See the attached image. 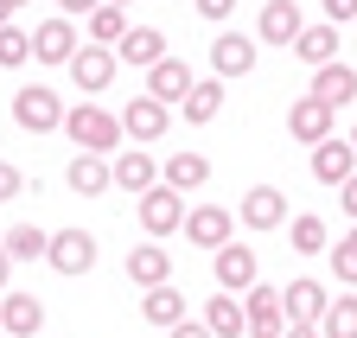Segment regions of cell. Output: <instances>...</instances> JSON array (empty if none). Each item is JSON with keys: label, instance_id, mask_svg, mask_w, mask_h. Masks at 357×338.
<instances>
[{"label": "cell", "instance_id": "cell-2", "mask_svg": "<svg viewBox=\"0 0 357 338\" xmlns=\"http://www.w3.org/2000/svg\"><path fill=\"white\" fill-rule=\"evenodd\" d=\"M13 128H26V135H52V128H64V102H58V90L26 83V90L13 96Z\"/></svg>", "mask_w": 357, "mask_h": 338}, {"label": "cell", "instance_id": "cell-14", "mask_svg": "<svg viewBox=\"0 0 357 338\" xmlns=\"http://www.w3.org/2000/svg\"><path fill=\"white\" fill-rule=\"evenodd\" d=\"M306 96H319V102H332V109L357 102V70H351L344 58H332V64H312V90H306Z\"/></svg>", "mask_w": 357, "mask_h": 338}, {"label": "cell", "instance_id": "cell-5", "mask_svg": "<svg viewBox=\"0 0 357 338\" xmlns=\"http://www.w3.org/2000/svg\"><path fill=\"white\" fill-rule=\"evenodd\" d=\"M211 275H217V287L249 293V287L261 281V262H255V249H249V243H223V249H211Z\"/></svg>", "mask_w": 357, "mask_h": 338}, {"label": "cell", "instance_id": "cell-24", "mask_svg": "<svg viewBox=\"0 0 357 338\" xmlns=\"http://www.w3.org/2000/svg\"><path fill=\"white\" fill-rule=\"evenodd\" d=\"M141 319H147V325H160V332H172L178 319H185V293H178L172 281H160V287H141Z\"/></svg>", "mask_w": 357, "mask_h": 338}, {"label": "cell", "instance_id": "cell-22", "mask_svg": "<svg viewBox=\"0 0 357 338\" xmlns=\"http://www.w3.org/2000/svg\"><path fill=\"white\" fill-rule=\"evenodd\" d=\"M185 236L198 249H223V243H230V204H198V210H185Z\"/></svg>", "mask_w": 357, "mask_h": 338}, {"label": "cell", "instance_id": "cell-17", "mask_svg": "<svg viewBox=\"0 0 357 338\" xmlns=\"http://www.w3.org/2000/svg\"><path fill=\"white\" fill-rule=\"evenodd\" d=\"M255 70V38H243V32H223L217 45H211V77H249Z\"/></svg>", "mask_w": 357, "mask_h": 338}, {"label": "cell", "instance_id": "cell-25", "mask_svg": "<svg viewBox=\"0 0 357 338\" xmlns=\"http://www.w3.org/2000/svg\"><path fill=\"white\" fill-rule=\"evenodd\" d=\"M326 281H312V275H294L287 287H281V307H287V319H319L326 313Z\"/></svg>", "mask_w": 357, "mask_h": 338}, {"label": "cell", "instance_id": "cell-7", "mask_svg": "<svg viewBox=\"0 0 357 338\" xmlns=\"http://www.w3.org/2000/svg\"><path fill=\"white\" fill-rule=\"evenodd\" d=\"M45 262H52L58 275H89L96 268V236L89 230H58L52 249H45Z\"/></svg>", "mask_w": 357, "mask_h": 338}, {"label": "cell", "instance_id": "cell-11", "mask_svg": "<svg viewBox=\"0 0 357 338\" xmlns=\"http://www.w3.org/2000/svg\"><path fill=\"white\" fill-rule=\"evenodd\" d=\"M198 83V70L185 64V58H160V64H147V96H160V102H185V90Z\"/></svg>", "mask_w": 357, "mask_h": 338}, {"label": "cell", "instance_id": "cell-21", "mask_svg": "<svg viewBox=\"0 0 357 338\" xmlns=\"http://www.w3.org/2000/svg\"><path fill=\"white\" fill-rule=\"evenodd\" d=\"M64 179H70V192H83V198H102L115 179H109V153H70V166H64Z\"/></svg>", "mask_w": 357, "mask_h": 338}, {"label": "cell", "instance_id": "cell-30", "mask_svg": "<svg viewBox=\"0 0 357 338\" xmlns=\"http://www.w3.org/2000/svg\"><path fill=\"white\" fill-rule=\"evenodd\" d=\"M319 332H326V338H357V293H338V300H326Z\"/></svg>", "mask_w": 357, "mask_h": 338}, {"label": "cell", "instance_id": "cell-18", "mask_svg": "<svg viewBox=\"0 0 357 338\" xmlns=\"http://www.w3.org/2000/svg\"><path fill=\"white\" fill-rule=\"evenodd\" d=\"M45 325V300H32V293H0V332L7 338H38Z\"/></svg>", "mask_w": 357, "mask_h": 338}, {"label": "cell", "instance_id": "cell-13", "mask_svg": "<svg viewBox=\"0 0 357 338\" xmlns=\"http://www.w3.org/2000/svg\"><path fill=\"white\" fill-rule=\"evenodd\" d=\"M204 325H211V338H249V313H243V293L217 287L211 300H204Z\"/></svg>", "mask_w": 357, "mask_h": 338}, {"label": "cell", "instance_id": "cell-19", "mask_svg": "<svg viewBox=\"0 0 357 338\" xmlns=\"http://www.w3.org/2000/svg\"><path fill=\"white\" fill-rule=\"evenodd\" d=\"M115 58L134 64V70L160 64V58H166V32H160V26H128V32H121V45H115Z\"/></svg>", "mask_w": 357, "mask_h": 338}, {"label": "cell", "instance_id": "cell-34", "mask_svg": "<svg viewBox=\"0 0 357 338\" xmlns=\"http://www.w3.org/2000/svg\"><path fill=\"white\" fill-rule=\"evenodd\" d=\"M332 281L357 287V224H351V236H344V243H332Z\"/></svg>", "mask_w": 357, "mask_h": 338}, {"label": "cell", "instance_id": "cell-31", "mask_svg": "<svg viewBox=\"0 0 357 338\" xmlns=\"http://www.w3.org/2000/svg\"><path fill=\"white\" fill-rule=\"evenodd\" d=\"M89 20V38L96 45H121V32H128V7H115V0H102L96 13H83Z\"/></svg>", "mask_w": 357, "mask_h": 338}, {"label": "cell", "instance_id": "cell-9", "mask_svg": "<svg viewBox=\"0 0 357 338\" xmlns=\"http://www.w3.org/2000/svg\"><path fill=\"white\" fill-rule=\"evenodd\" d=\"M236 217H243L249 230H281V224H287V192H281V185H249L243 204H236Z\"/></svg>", "mask_w": 357, "mask_h": 338}, {"label": "cell", "instance_id": "cell-6", "mask_svg": "<svg viewBox=\"0 0 357 338\" xmlns=\"http://www.w3.org/2000/svg\"><path fill=\"white\" fill-rule=\"evenodd\" d=\"M243 313H249V338H281L287 332V307H281V287L255 281L243 293Z\"/></svg>", "mask_w": 357, "mask_h": 338}, {"label": "cell", "instance_id": "cell-33", "mask_svg": "<svg viewBox=\"0 0 357 338\" xmlns=\"http://www.w3.org/2000/svg\"><path fill=\"white\" fill-rule=\"evenodd\" d=\"M26 58H32V32H20V26L7 20V26H0V64H7V70H20Z\"/></svg>", "mask_w": 357, "mask_h": 338}, {"label": "cell", "instance_id": "cell-3", "mask_svg": "<svg viewBox=\"0 0 357 338\" xmlns=\"http://www.w3.org/2000/svg\"><path fill=\"white\" fill-rule=\"evenodd\" d=\"M178 224H185V192H178V185H147L141 192V230L147 236H172Z\"/></svg>", "mask_w": 357, "mask_h": 338}, {"label": "cell", "instance_id": "cell-39", "mask_svg": "<svg viewBox=\"0 0 357 338\" xmlns=\"http://www.w3.org/2000/svg\"><path fill=\"white\" fill-rule=\"evenodd\" d=\"M338 204H344V217H351V224H357V173H351V179H344V185H338Z\"/></svg>", "mask_w": 357, "mask_h": 338}, {"label": "cell", "instance_id": "cell-16", "mask_svg": "<svg viewBox=\"0 0 357 338\" xmlns=\"http://www.w3.org/2000/svg\"><path fill=\"white\" fill-rule=\"evenodd\" d=\"M109 179H115L121 192L141 198L147 185H160V160H153V153H121V147H115V153H109Z\"/></svg>", "mask_w": 357, "mask_h": 338}, {"label": "cell", "instance_id": "cell-23", "mask_svg": "<svg viewBox=\"0 0 357 338\" xmlns=\"http://www.w3.org/2000/svg\"><path fill=\"white\" fill-rule=\"evenodd\" d=\"M128 281H134V287H160V281H172V256L160 249V236H147L141 249H128Z\"/></svg>", "mask_w": 357, "mask_h": 338}, {"label": "cell", "instance_id": "cell-32", "mask_svg": "<svg viewBox=\"0 0 357 338\" xmlns=\"http://www.w3.org/2000/svg\"><path fill=\"white\" fill-rule=\"evenodd\" d=\"M287 243H294V256H326V224L319 217H287Z\"/></svg>", "mask_w": 357, "mask_h": 338}, {"label": "cell", "instance_id": "cell-37", "mask_svg": "<svg viewBox=\"0 0 357 338\" xmlns=\"http://www.w3.org/2000/svg\"><path fill=\"white\" fill-rule=\"evenodd\" d=\"M326 20H332V26H344V20H357V0H326Z\"/></svg>", "mask_w": 357, "mask_h": 338}, {"label": "cell", "instance_id": "cell-4", "mask_svg": "<svg viewBox=\"0 0 357 338\" xmlns=\"http://www.w3.org/2000/svg\"><path fill=\"white\" fill-rule=\"evenodd\" d=\"M64 70L77 77V90L102 96L109 83H115V70H121V58H115V45H96V38H89V45H77V58H70Z\"/></svg>", "mask_w": 357, "mask_h": 338}, {"label": "cell", "instance_id": "cell-27", "mask_svg": "<svg viewBox=\"0 0 357 338\" xmlns=\"http://www.w3.org/2000/svg\"><path fill=\"white\" fill-rule=\"evenodd\" d=\"M160 179L178 185V192H198V185L211 179V160H204V153H166V160H160Z\"/></svg>", "mask_w": 357, "mask_h": 338}, {"label": "cell", "instance_id": "cell-8", "mask_svg": "<svg viewBox=\"0 0 357 338\" xmlns=\"http://www.w3.org/2000/svg\"><path fill=\"white\" fill-rule=\"evenodd\" d=\"M166 128H172V102H160V96H134L121 109V135L128 141H160Z\"/></svg>", "mask_w": 357, "mask_h": 338}, {"label": "cell", "instance_id": "cell-1", "mask_svg": "<svg viewBox=\"0 0 357 338\" xmlns=\"http://www.w3.org/2000/svg\"><path fill=\"white\" fill-rule=\"evenodd\" d=\"M64 135H70V147H83V153H115L128 135H121V115L115 109H96V102H77V109H64Z\"/></svg>", "mask_w": 357, "mask_h": 338}, {"label": "cell", "instance_id": "cell-20", "mask_svg": "<svg viewBox=\"0 0 357 338\" xmlns=\"http://www.w3.org/2000/svg\"><path fill=\"white\" fill-rule=\"evenodd\" d=\"M332 115H338L332 102H319V96H306V102H294V109H287V135L312 147V141H326V135H332Z\"/></svg>", "mask_w": 357, "mask_h": 338}, {"label": "cell", "instance_id": "cell-38", "mask_svg": "<svg viewBox=\"0 0 357 338\" xmlns=\"http://www.w3.org/2000/svg\"><path fill=\"white\" fill-rule=\"evenodd\" d=\"M281 338H326V332H319V319H287Z\"/></svg>", "mask_w": 357, "mask_h": 338}, {"label": "cell", "instance_id": "cell-12", "mask_svg": "<svg viewBox=\"0 0 357 338\" xmlns=\"http://www.w3.org/2000/svg\"><path fill=\"white\" fill-rule=\"evenodd\" d=\"M357 173V147L351 141H312V179H319V185H344Z\"/></svg>", "mask_w": 357, "mask_h": 338}, {"label": "cell", "instance_id": "cell-45", "mask_svg": "<svg viewBox=\"0 0 357 338\" xmlns=\"http://www.w3.org/2000/svg\"><path fill=\"white\" fill-rule=\"evenodd\" d=\"M115 7H128V0H115Z\"/></svg>", "mask_w": 357, "mask_h": 338}, {"label": "cell", "instance_id": "cell-26", "mask_svg": "<svg viewBox=\"0 0 357 338\" xmlns=\"http://www.w3.org/2000/svg\"><path fill=\"white\" fill-rule=\"evenodd\" d=\"M178 115L198 121V128H204V121H217V115H223V77H198L192 90H185V102H178Z\"/></svg>", "mask_w": 357, "mask_h": 338}, {"label": "cell", "instance_id": "cell-44", "mask_svg": "<svg viewBox=\"0 0 357 338\" xmlns=\"http://www.w3.org/2000/svg\"><path fill=\"white\" fill-rule=\"evenodd\" d=\"M351 147H357V128H351Z\"/></svg>", "mask_w": 357, "mask_h": 338}, {"label": "cell", "instance_id": "cell-43", "mask_svg": "<svg viewBox=\"0 0 357 338\" xmlns=\"http://www.w3.org/2000/svg\"><path fill=\"white\" fill-rule=\"evenodd\" d=\"M13 13H20V0H0V26H7Z\"/></svg>", "mask_w": 357, "mask_h": 338}, {"label": "cell", "instance_id": "cell-42", "mask_svg": "<svg viewBox=\"0 0 357 338\" xmlns=\"http://www.w3.org/2000/svg\"><path fill=\"white\" fill-rule=\"evenodd\" d=\"M7 281H13V256L0 249V293H7Z\"/></svg>", "mask_w": 357, "mask_h": 338}, {"label": "cell", "instance_id": "cell-40", "mask_svg": "<svg viewBox=\"0 0 357 338\" xmlns=\"http://www.w3.org/2000/svg\"><path fill=\"white\" fill-rule=\"evenodd\" d=\"M172 338H211V325H204V319H178Z\"/></svg>", "mask_w": 357, "mask_h": 338}, {"label": "cell", "instance_id": "cell-28", "mask_svg": "<svg viewBox=\"0 0 357 338\" xmlns=\"http://www.w3.org/2000/svg\"><path fill=\"white\" fill-rule=\"evenodd\" d=\"M294 58H300V64H332V58H338V26H332V20H326V26H300Z\"/></svg>", "mask_w": 357, "mask_h": 338}, {"label": "cell", "instance_id": "cell-15", "mask_svg": "<svg viewBox=\"0 0 357 338\" xmlns=\"http://www.w3.org/2000/svg\"><path fill=\"white\" fill-rule=\"evenodd\" d=\"M300 0H268V7H261V20H255V38H261V45H294V38H300Z\"/></svg>", "mask_w": 357, "mask_h": 338}, {"label": "cell", "instance_id": "cell-35", "mask_svg": "<svg viewBox=\"0 0 357 338\" xmlns=\"http://www.w3.org/2000/svg\"><path fill=\"white\" fill-rule=\"evenodd\" d=\"M192 7H198V20L217 26V20H230V13H236V0H192Z\"/></svg>", "mask_w": 357, "mask_h": 338}, {"label": "cell", "instance_id": "cell-36", "mask_svg": "<svg viewBox=\"0 0 357 338\" xmlns=\"http://www.w3.org/2000/svg\"><path fill=\"white\" fill-rule=\"evenodd\" d=\"M20 185H26V179L13 173V166H7V160H0V204H7V198H20Z\"/></svg>", "mask_w": 357, "mask_h": 338}, {"label": "cell", "instance_id": "cell-10", "mask_svg": "<svg viewBox=\"0 0 357 338\" xmlns=\"http://www.w3.org/2000/svg\"><path fill=\"white\" fill-rule=\"evenodd\" d=\"M32 58H38V64H70V58H77V26H70V13L32 26Z\"/></svg>", "mask_w": 357, "mask_h": 338}, {"label": "cell", "instance_id": "cell-41", "mask_svg": "<svg viewBox=\"0 0 357 338\" xmlns=\"http://www.w3.org/2000/svg\"><path fill=\"white\" fill-rule=\"evenodd\" d=\"M102 0H58V13H96Z\"/></svg>", "mask_w": 357, "mask_h": 338}, {"label": "cell", "instance_id": "cell-29", "mask_svg": "<svg viewBox=\"0 0 357 338\" xmlns=\"http://www.w3.org/2000/svg\"><path fill=\"white\" fill-rule=\"evenodd\" d=\"M0 249H7L13 262H45V249H52V236H45L38 224H13L7 236H0Z\"/></svg>", "mask_w": 357, "mask_h": 338}]
</instances>
